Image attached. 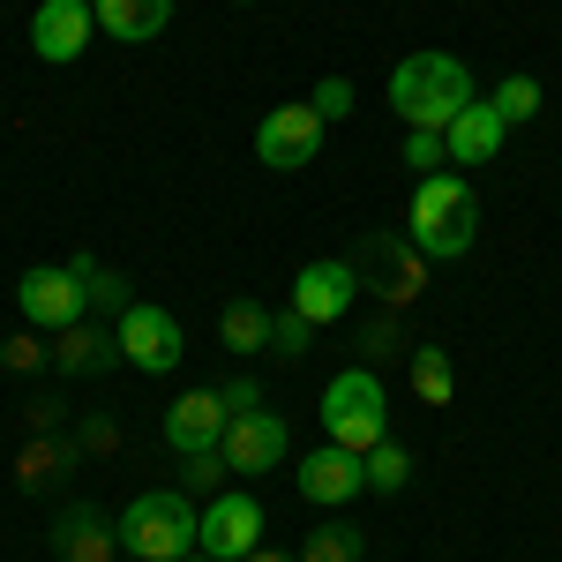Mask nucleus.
<instances>
[{
  "instance_id": "33",
  "label": "nucleus",
  "mask_w": 562,
  "mask_h": 562,
  "mask_svg": "<svg viewBox=\"0 0 562 562\" xmlns=\"http://www.w3.org/2000/svg\"><path fill=\"white\" fill-rule=\"evenodd\" d=\"M240 562H301V555H278V548H256V555H240Z\"/></svg>"
},
{
  "instance_id": "1",
  "label": "nucleus",
  "mask_w": 562,
  "mask_h": 562,
  "mask_svg": "<svg viewBox=\"0 0 562 562\" xmlns=\"http://www.w3.org/2000/svg\"><path fill=\"white\" fill-rule=\"evenodd\" d=\"M465 105H473V76H465V60H450V53H405V60L390 68V113H397L405 128L442 135Z\"/></svg>"
},
{
  "instance_id": "5",
  "label": "nucleus",
  "mask_w": 562,
  "mask_h": 562,
  "mask_svg": "<svg viewBox=\"0 0 562 562\" xmlns=\"http://www.w3.org/2000/svg\"><path fill=\"white\" fill-rule=\"evenodd\" d=\"M346 262L360 270V293H375L383 307H413L428 293V256L405 233H360V248Z\"/></svg>"
},
{
  "instance_id": "35",
  "label": "nucleus",
  "mask_w": 562,
  "mask_h": 562,
  "mask_svg": "<svg viewBox=\"0 0 562 562\" xmlns=\"http://www.w3.org/2000/svg\"><path fill=\"white\" fill-rule=\"evenodd\" d=\"M225 8H256V0H225Z\"/></svg>"
},
{
  "instance_id": "12",
  "label": "nucleus",
  "mask_w": 562,
  "mask_h": 562,
  "mask_svg": "<svg viewBox=\"0 0 562 562\" xmlns=\"http://www.w3.org/2000/svg\"><path fill=\"white\" fill-rule=\"evenodd\" d=\"M15 301H23V323H38V330H68V323H83V278L76 270H23V285H15Z\"/></svg>"
},
{
  "instance_id": "32",
  "label": "nucleus",
  "mask_w": 562,
  "mask_h": 562,
  "mask_svg": "<svg viewBox=\"0 0 562 562\" xmlns=\"http://www.w3.org/2000/svg\"><path fill=\"white\" fill-rule=\"evenodd\" d=\"M76 442H83V450H113V420H83Z\"/></svg>"
},
{
  "instance_id": "29",
  "label": "nucleus",
  "mask_w": 562,
  "mask_h": 562,
  "mask_svg": "<svg viewBox=\"0 0 562 562\" xmlns=\"http://www.w3.org/2000/svg\"><path fill=\"white\" fill-rule=\"evenodd\" d=\"M307 105H315V113H323V121H346V113H352V83H346V76H323V83H315V98H307Z\"/></svg>"
},
{
  "instance_id": "23",
  "label": "nucleus",
  "mask_w": 562,
  "mask_h": 562,
  "mask_svg": "<svg viewBox=\"0 0 562 562\" xmlns=\"http://www.w3.org/2000/svg\"><path fill=\"white\" fill-rule=\"evenodd\" d=\"M360 465H368V487H383V495H397V487H405V480H413V458H405V442H375V450H368V458H360Z\"/></svg>"
},
{
  "instance_id": "9",
  "label": "nucleus",
  "mask_w": 562,
  "mask_h": 562,
  "mask_svg": "<svg viewBox=\"0 0 562 562\" xmlns=\"http://www.w3.org/2000/svg\"><path fill=\"white\" fill-rule=\"evenodd\" d=\"M225 428H233V405H225V390H188V397H173L166 405V450L173 458H203V450H217L225 442Z\"/></svg>"
},
{
  "instance_id": "2",
  "label": "nucleus",
  "mask_w": 562,
  "mask_h": 562,
  "mask_svg": "<svg viewBox=\"0 0 562 562\" xmlns=\"http://www.w3.org/2000/svg\"><path fill=\"white\" fill-rule=\"evenodd\" d=\"M405 240L420 248L428 262H458L480 240V195L473 180L458 173H435L413 188V217H405Z\"/></svg>"
},
{
  "instance_id": "18",
  "label": "nucleus",
  "mask_w": 562,
  "mask_h": 562,
  "mask_svg": "<svg viewBox=\"0 0 562 562\" xmlns=\"http://www.w3.org/2000/svg\"><path fill=\"white\" fill-rule=\"evenodd\" d=\"M90 8H98V31L121 45H143L173 23V0H90Z\"/></svg>"
},
{
  "instance_id": "10",
  "label": "nucleus",
  "mask_w": 562,
  "mask_h": 562,
  "mask_svg": "<svg viewBox=\"0 0 562 562\" xmlns=\"http://www.w3.org/2000/svg\"><path fill=\"white\" fill-rule=\"evenodd\" d=\"M203 555H217V562H240V555H256L262 548V503L256 495H211L203 503V540H195Z\"/></svg>"
},
{
  "instance_id": "15",
  "label": "nucleus",
  "mask_w": 562,
  "mask_h": 562,
  "mask_svg": "<svg viewBox=\"0 0 562 562\" xmlns=\"http://www.w3.org/2000/svg\"><path fill=\"white\" fill-rule=\"evenodd\" d=\"M53 555L60 562H121V518H105L98 503H76L53 525Z\"/></svg>"
},
{
  "instance_id": "31",
  "label": "nucleus",
  "mask_w": 562,
  "mask_h": 562,
  "mask_svg": "<svg viewBox=\"0 0 562 562\" xmlns=\"http://www.w3.org/2000/svg\"><path fill=\"white\" fill-rule=\"evenodd\" d=\"M225 405H233V413H256L262 390H256V383H225Z\"/></svg>"
},
{
  "instance_id": "22",
  "label": "nucleus",
  "mask_w": 562,
  "mask_h": 562,
  "mask_svg": "<svg viewBox=\"0 0 562 562\" xmlns=\"http://www.w3.org/2000/svg\"><path fill=\"white\" fill-rule=\"evenodd\" d=\"M360 525H307L301 540V562H360Z\"/></svg>"
},
{
  "instance_id": "13",
  "label": "nucleus",
  "mask_w": 562,
  "mask_h": 562,
  "mask_svg": "<svg viewBox=\"0 0 562 562\" xmlns=\"http://www.w3.org/2000/svg\"><path fill=\"white\" fill-rule=\"evenodd\" d=\"M293 480H301V495L315 503V510H338V503H352V495L368 487V465H360V450L315 442L301 465H293Z\"/></svg>"
},
{
  "instance_id": "7",
  "label": "nucleus",
  "mask_w": 562,
  "mask_h": 562,
  "mask_svg": "<svg viewBox=\"0 0 562 562\" xmlns=\"http://www.w3.org/2000/svg\"><path fill=\"white\" fill-rule=\"evenodd\" d=\"M113 338H121V360L143 368V375H173L180 352H188L180 346V323L166 315V307H150V301L121 307V330H113Z\"/></svg>"
},
{
  "instance_id": "25",
  "label": "nucleus",
  "mask_w": 562,
  "mask_h": 562,
  "mask_svg": "<svg viewBox=\"0 0 562 562\" xmlns=\"http://www.w3.org/2000/svg\"><path fill=\"white\" fill-rule=\"evenodd\" d=\"M360 352H368V360H397V352H413V346H405V307H383V315L360 330Z\"/></svg>"
},
{
  "instance_id": "30",
  "label": "nucleus",
  "mask_w": 562,
  "mask_h": 562,
  "mask_svg": "<svg viewBox=\"0 0 562 562\" xmlns=\"http://www.w3.org/2000/svg\"><path fill=\"white\" fill-rule=\"evenodd\" d=\"M45 360H53V352H45L38 338H8V346H0V368H8V375H31V368H45Z\"/></svg>"
},
{
  "instance_id": "14",
  "label": "nucleus",
  "mask_w": 562,
  "mask_h": 562,
  "mask_svg": "<svg viewBox=\"0 0 562 562\" xmlns=\"http://www.w3.org/2000/svg\"><path fill=\"white\" fill-rule=\"evenodd\" d=\"M90 38H98V8H90V0H38V15H31V45H38V60L68 68V60H83Z\"/></svg>"
},
{
  "instance_id": "6",
  "label": "nucleus",
  "mask_w": 562,
  "mask_h": 562,
  "mask_svg": "<svg viewBox=\"0 0 562 562\" xmlns=\"http://www.w3.org/2000/svg\"><path fill=\"white\" fill-rule=\"evenodd\" d=\"M323 113L315 105H270L256 128V158L270 166V173H301V166H315V150H323Z\"/></svg>"
},
{
  "instance_id": "19",
  "label": "nucleus",
  "mask_w": 562,
  "mask_h": 562,
  "mask_svg": "<svg viewBox=\"0 0 562 562\" xmlns=\"http://www.w3.org/2000/svg\"><path fill=\"white\" fill-rule=\"evenodd\" d=\"M68 465H83V442L76 435H31L23 458H15V480L23 487H53V480H68Z\"/></svg>"
},
{
  "instance_id": "16",
  "label": "nucleus",
  "mask_w": 562,
  "mask_h": 562,
  "mask_svg": "<svg viewBox=\"0 0 562 562\" xmlns=\"http://www.w3.org/2000/svg\"><path fill=\"white\" fill-rule=\"evenodd\" d=\"M503 113H495V105H465V113H458V121H450V128H442V143H450V166H487V158H495V150H503Z\"/></svg>"
},
{
  "instance_id": "28",
  "label": "nucleus",
  "mask_w": 562,
  "mask_h": 562,
  "mask_svg": "<svg viewBox=\"0 0 562 562\" xmlns=\"http://www.w3.org/2000/svg\"><path fill=\"white\" fill-rule=\"evenodd\" d=\"M180 480H188L180 495H211L217 480H225V458H217V450H203V458H180Z\"/></svg>"
},
{
  "instance_id": "26",
  "label": "nucleus",
  "mask_w": 562,
  "mask_h": 562,
  "mask_svg": "<svg viewBox=\"0 0 562 562\" xmlns=\"http://www.w3.org/2000/svg\"><path fill=\"white\" fill-rule=\"evenodd\" d=\"M405 166H413L420 180H435L442 166H450V143H442L435 128H405Z\"/></svg>"
},
{
  "instance_id": "3",
  "label": "nucleus",
  "mask_w": 562,
  "mask_h": 562,
  "mask_svg": "<svg viewBox=\"0 0 562 562\" xmlns=\"http://www.w3.org/2000/svg\"><path fill=\"white\" fill-rule=\"evenodd\" d=\"M203 540V510L180 487H143L121 510V555L135 562H188Z\"/></svg>"
},
{
  "instance_id": "27",
  "label": "nucleus",
  "mask_w": 562,
  "mask_h": 562,
  "mask_svg": "<svg viewBox=\"0 0 562 562\" xmlns=\"http://www.w3.org/2000/svg\"><path fill=\"white\" fill-rule=\"evenodd\" d=\"M307 346H315V323H307V315H293V307L270 315V352H278V360H301Z\"/></svg>"
},
{
  "instance_id": "11",
  "label": "nucleus",
  "mask_w": 562,
  "mask_h": 562,
  "mask_svg": "<svg viewBox=\"0 0 562 562\" xmlns=\"http://www.w3.org/2000/svg\"><path fill=\"white\" fill-rule=\"evenodd\" d=\"M352 301H360V270H352L346 256L301 262V278H293V315H307V323L323 330V323H338Z\"/></svg>"
},
{
  "instance_id": "36",
  "label": "nucleus",
  "mask_w": 562,
  "mask_h": 562,
  "mask_svg": "<svg viewBox=\"0 0 562 562\" xmlns=\"http://www.w3.org/2000/svg\"><path fill=\"white\" fill-rule=\"evenodd\" d=\"M121 562H135V555H121Z\"/></svg>"
},
{
  "instance_id": "8",
  "label": "nucleus",
  "mask_w": 562,
  "mask_h": 562,
  "mask_svg": "<svg viewBox=\"0 0 562 562\" xmlns=\"http://www.w3.org/2000/svg\"><path fill=\"white\" fill-rule=\"evenodd\" d=\"M285 450H293V435H285V420L278 413H233V428H225V442H217V458H225V473L240 480H262L270 465H285Z\"/></svg>"
},
{
  "instance_id": "4",
  "label": "nucleus",
  "mask_w": 562,
  "mask_h": 562,
  "mask_svg": "<svg viewBox=\"0 0 562 562\" xmlns=\"http://www.w3.org/2000/svg\"><path fill=\"white\" fill-rule=\"evenodd\" d=\"M390 435V397H383V375L375 368H346V375H330L323 390V442H338V450H375Z\"/></svg>"
},
{
  "instance_id": "34",
  "label": "nucleus",
  "mask_w": 562,
  "mask_h": 562,
  "mask_svg": "<svg viewBox=\"0 0 562 562\" xmlns=\"http://www.w3.org/2000/svg\"><path fill=\"white\" fill-rule=\"evenodd\" d=\"M188 562H217V555H203V548H195V555H188Z\"/></svg>"
},
{
  "instance_id": "20",
  "label": "nucleus",
  "mask_w": 562,
  "mask_h": 562,
  "mask_svg": "<svg viewBox=\"0 0 562 562\" xmlns=\"http://www.w3.org/2000/svg\"><path fill=\"white\" fill-rule=\"evenodd\" d=\"M217 346L233 352V360L262 352L270 346V307L262 301H225V315H217Z\"/></svg>"
},
{
  "instance_id": "21",
  "label": "nucleus",
  "mask_w": 562,
  "mask_h": 562,
  "mask_svg": "<svg viewBox=\"0 0 562 562\" xmlns=\"http://www.w3.org/2000/svg\"><path fill=\"white\" fill-rule=\"evenodd\" d=\"M405 360H413V397H420V405H450V397H458V368H450L442 346H413Z\"/></svg>"
},
{
  "instance_id": "24",
  "label": "nucleus",
  "mask_w": 562,
  "mask_h": 562,
  "mask_svg": "<svg viewBox=\"0 0 562 562\" xmlns=\"http://www.w3.org/2000/svg\"><path fill=\"white\" fill-rule=\"evenodd\" d=\"M487 105L503 113V128H525V121L540 113V83H532V76H503V90H495Z\"/></svg>"
},
{
  "instance_id": "17",
  "label": "nucleus",
  "mask_w": 562,
  "mask_h": 562,
  "mask_svg": "<svg viewBox=\"0 0 562 562\" xmlns=\"http://www.w3.org/2000/svg\"><path fill=\"white\" fill-rule=\"evenodd\" d=\"M113 360H121V338H105V330H90V323L53 330V368H60V375H105Z\"/></svg>"
}]
</instances>
